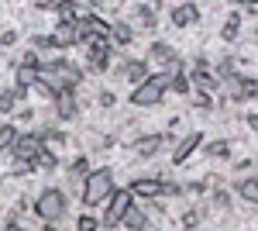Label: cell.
I'll return each mask as SVG.
<instances>
[{"label": "cell", "mask_w": 258, "mask_h": 231, "mask_svg": "<svg viewBox=\"0 0 258 231\" xmlns=\"http://www.w3.org/2000/svg\"><path fill=\"white\" fill-rule=\"evenodd\" d=\"M52 104H55V117H59V121H73V117L80 114V100H76V86H66V90H59Z\"/></svg>", "instance_id": "8"}, {"label": "cell", "mask_w": 258, "mask_h": 231, "mask_svg": "<svg viewBox=\"0 0 258 231\" xmlns=\"http://www.w3.org/2000/svg\"><path fill=\"white\" fill-rule=\"evenodd\" d=\"M189 90H193V79L176 73V76H172V94H189Z\"/></svg>", "instance_id": "33"}, {"label": "cell", "mask_w": 258, "mask_h": 231, "mask_svg": "<svg viewBox=\"0 0 258 231\" xmlns=\"http://www.w3.org/2000/svg\"><path fill=\"white\" fill-rule=\"evenodd\" d=\"M131 204H135V193H131V187L114 190V193H110V200H107V214H110V217H124V214L131 211Z\"/></svg>", "instance_id": "13"}, {"label": "cell", "mask_w": 258, "mask_h": 231, "mask_svg": "<svg viewBox=\"0 0 258 231\" xmlns=\"http://www.w3.org/2000/svg\"><path fill=\"white\" fill-rule=\"evenodd\" d=\"M110 45H103V49H86V69L90 73H103L107 66H110Z\"/></svg>", "instance_id": "16"}, {"label": "cell", "mask_w": 258, "mask_h": 231, "mask_svg": "<svg viewBox=\"0 0 258 231\" xmlns=\"http://www.w3.org/2000/svg\"><path fill=\"white\" fill-rule=\"evenodd\" d=\"M224 97H227V104L234 100V104H241V100H251V97H258V79L248 76V73H231V76L224 79Z\"/></svg>", "instance_id": "3"}, {"label": "cell", "mask_w": 258, "mask_h": 231, "mask_svg": "<svg viewBox=\"0 0 258 231\" xmlns=\"http://www.w3.org/2000/svg\"><path fill=\"white\" fill-rule=\"evenodd\" d=\"M234 69H238V62H234V59L227 56V59H220V62H217V69H214V73H217L220 79H227L231 73H234Z\"/></svg>", "instance_id": "35"}, {"label": "cell", "mask_w": 258, "mask_h": 231, "mask_svg": "<svg viewBox=\"0 0 258 231\" xmlns=\"http://www.w3.org/2000/svg\"><path fill=\"white\" fill-rule=\"evenodd\" d=\"M131 193H135V200L162 197V176H138V179L131 183Z\"/></svg>", "instance_id": "12"}, {"label": "cell", "mask_w": 258, "mask_h": 231, "mask_svg": "<svg viewBox=\"0 0 258 231\" xmlns=\"http://www.w3.org/2000/svg\"><path fill=\"white\" fill-rule=\"evenodd\" d=\"M193 107L203 111V114H207V111H214V97H210V90H200L197 100H193Z\"/></svg>", "instance_id": "31"}, {"label": "cell", "mask_w": 258, "mask_h": 231, "mask_svg": "<svg viewBox=\"0 0 258 231\" xmlns=\"http://www.w3.org/2000/svg\"><path fill=\"white\" fill-rule=\"evenodd\" d=\"M31 162H35V173H38V169H41V173H55V169H59V155L52 152L48 145H45V149H41Z\"/></svg>", "instance_id": "22"}, {"label": "cell", "mask_w": 258, "mask_h": 231, "mask_svg": "<svg viewBox=\"0 0 258 231\" xmlns=\"http://www.w3.org/2000/svg\"><path fill=\"white\" fill-rule=\"evenodd\" d=\"M14 41H18V31H14V28H11V31H4V35H0V45H4V49H11V45H14Z\"/></svg>", "instance_id": "38"}, {"label": "cell", "mask_w": 258, "mask_h": 231, "mask_svg": "<svg viewBox=\"0 0 258 231\" xmlns=\"http://www.w3.org/2000/svg\"><path fill=\"white\" fill-rule=\"evenodd\" d=\"M90 173H93V162H90L86 155H80V159L69 162V183H73V187H83Z\"/></svg>", "instance_id": "19"}, {"label": "cell", "mask_w": 258, "mask_h": 231, "mask_svg": "<svg viewBox=\"0 0 258 231\" xmlns=\"http://www.w3.org/2000/svg\"><path fill=\"white\" fill-rule=\"evenodd\" d=\"M55 14H59V21H80V11H76V0H62Z\"/></svg>", "instance_id": "29"}, {"label": "cell", "mask_w": 258, "mask_h": 231, "mask_svg": "<svg viewBox=\"0 0 258 231\" xmlns=\"http://www.w3.org/2000/svg\"><path fill=\"white\" fill-rule=\"evenodd\" d=\"M152 83H155V86H162V90H165V94H169V90H172V73H169V69H165V73H152Z\"/></svg>", "instance_id": "36"}, {"label": "cell", "mask_w": 258, "mask_h": 231, "mask_svg": "<svg viewBox=\"0 0 258 231\" xmlns=\"http://www.w3.org/2000/svg\"><path fill=\"white\" fill-rule=\"evenodd\" d=\"M110 41H114V45H131V41H135V24L124 21V18L110 21Z\"/></svg>", "instance_id": "17"}, {"label": "cell", "mask_w": 258, "mask_h": 231, "mask_svg": "<svg viewBox=\"0 0 258 231\" xmlns=\"http://www.w3.org/2000/svg\"><path fill=\"white\" fill-rule=\"evenodd\" d=\"M76 228H80V231H97V228H100V217H93V214H83L80 221H76Z\"/></svg>", "instance_id": "37"}, {"label": "cell", "mask_w": 258, "mask_h": 231, "mask_svg": "<svg viewBox=\"0 0 258 231\" xmlns=\"http://www.w3.org/2000/svg\"><path fill=\"white\" fill-rule=\"evenodd\" d=\"M203 155H207V159H227V155H231V142H224V138L207 142V145H203Z\"/></svg>", "instance_id": "26"}, {"label": "cell", "mask_w": 258, "mask_h": 231, "mask_svg": "<svg viewBox=\"0 0 258 231\" xmlns=\"http://www.w3.org/2000/svg\"><path fill=\"white\" fill-rule=\"evenodd\" d=\"M238 197L244 200V204H258V176H244V179H238Z\"/></svg>", "instance_id": "23"}, {"label": "cell", "mask_w": 258, "mask_h": 231, "mask_svg": "<svg viewBox=\"0 0 258 231\" xmlns=\"http://www.w3.org/2000/svg\"><path fill=\"white\" fill-rule=\"evenodd\" d=\"M62 0H38V11H59Z\"/></svg>", "instance_id": "41"}, {"label": "cell", "mask_w": 258, "mask_h": 231, "mask_svg": "<svg viewBox=\"0 0 258 231\" xmlns=\"http://www.w3.org/2000/svg\"><path fill=\"white\" fill-rule=\"evenodd\" d=\"M97 100H100V107H114V104H117V97L110 94V90H103V94H100Z\"/></svg>", "instance_id": "39"}, {"label": "cell", "mask_w": 258, "mask_h": 231, "mask_svg": "<svg viewBox=\"0 0 258 231\" xmlns=\"http://www.w3.org/2000/svg\"><path fill=\"white\" fill-rule=\"evenodd\" d=\"M31 45H35L38 52H62L59 45H55V35H35V38H31Z\"/></svg>", "instance_id": "27"}, {"label": "cell", "mask_w": 258, "mask_h": 231, "mask_svg": "<svg viewBox=\"0 0 258 231\" xmlns=\"http://www.w3.org/2000/svg\"><path fill=\"white\" fill-rule=\"evenodd\" d=\"M117 190V179H114V169H107V166H100L93 173L86 176V183H83V204L86 207H103L107 200H110V193Z\"/></svg>", "instance_id": "2"}, {"label": "cell", "mask_w": 258, "mask_h": 231, "mask_svg": "<svg viewBox=\"0 0 258 231\" xmlns=\"http://www.w3.org/2000/svg\"><path fill=\"white\" fill-rule=\"evenodd\" d=\"M131 24H138V28H145V31H155V28H159V14H155V7L138 4V7H135V21H131Z\"/></svg>", "instance_id": "20"}, {"label": "cell", "mask_w": 258, "mask_h": 231, "mask_svg": "<svg viewBox=\"0 0 258 231\" xmlns=\"http://www.w3.org/2000/svg\"><path fill=\"white\" fill-rule=\"evenodd\" d=\"M238 35H241V14H227L224 18V24H220V38L224 41H238Z\"/></svg>", "instance_id": "24"}, {"label": "cell", "mask_w": 258, "mask_h": 231, "mask_svg": "<svg viewBox=\"0 0 258 231\" xmlns=\"http://www.w3.org/2000/svg\"><path fill=\"white\" fill-rule=\"evenodd\" d=\"M114 73H117L124 83H131V86H138V83H145V79L152 76V73H148V62H145V59H120Z\"/></svg>", "instance_id": "7"}, {"label": "cell", "mask_w": 258, "mask_h": 231, "mask_svg": "<svg viewBox=\"0 0 258 231\" xmlns=\"http://www.w3.org/2000/svg\"><path fill=\"white\" fill-rule=\"evenodd\" d=\"M31 211L41 224H59L62 217H69V193L62 187H45V190L35 197Z\"/></svg>", "instance_id": "1"}, {"label": "cell", "mask_w": 258, "mask_h": 231, "mask_svg": "<svg viewBox=\"0 0 258 231\" xmlns=\"http://www.w3.org/2000/svg\"><path fill=\"white\" fill-rule=\"evenodd\" d=\"M41 79V62H21L18 69H14V83H21V86H35Z\"/></svg>", "instance_id": "15"}, {"label": "cell", "mask_w": 258, "mask_h": 231, "mask_svg": "<svg viewBox=\"0 0 258 231\" xmlns=\"http://www.w3.org/2000/svg\"><path fill=\"white\" fill-rule=\"evenodd\" d=\"M162 100H165V90H162V86H155L152 79H145V83H138V86L131 90V107H138V111L162 107Z\"/></svg>", "instance_id": "4"}, {"label": "cell", "mask_w": 258, "mask_h": 231, "mask_svg": "<svg viewBox=\"0 0 258 231\" xmlns=\"http://www.w3.org/2000/svg\"><path fill=\"white\" fill-rule=\"evenodd\" d=\"M159 4H162V0H152V7H159Z\"/></svg>", "instance_id": "43"}, {"label": "cell", "mask_w": 258, "mask_h": 231, "mask_svg": "<svg viewBox=\"0 0 258 231\" xmlns=\"http://www.w3.org/2000/svg\"><path fill=\"white\" fill-rule=\"evenodd\" d=\"M120 221H124V228H131V231H148V228H152L148 211H145V207H138V204H131V211L124 214Z\"/></svg>", "instance_id": "18"}, {"label": "cell", "mask_w": 258, "mask_h": 231, "mask_svg": "<svg viewBox=\"0 0 258 231\" xmlns=\"http://www.w3.org/2000/svg\"><path fill=\"white\" fill-rule=\"evenodd\" d=\"M182 193H186L182 183H176V179H162V197H182Z\"/></svg>", "instance_id": "34"}, {"label": "cell", "mask_w": 258, "mask_h": 231, "mask_svg": "<svg viewBox=\"0 0 258 231\" xmlns=\"http://www.w3.org/2000/svg\"><path fill=\"white\" fill-rule=\"evenodd\" d=\"M45 149V138L38 135V131H21V138L14 142V149H11V159H35V155Z\"/></svg>", "instance_id": "6"}, {"label": "cell", "mask_w": 258, "mask_h": 231, "mask_svg": "<svg viewBox=\"0 0 258 231\" xmlns=\"http://www.w3.org/2000/svg\"><path fill=\"white\" fill-rule=\"evenodd\" d=\"M231 190H214V197H210V207H217V211H231Z\"/></svg>", "instance_id": "28"}, {"label": "cell", "mask_w": 258, "mask_h": 231, "mask_svg": "<svg viewBox=\"0 0 258 231\" xmlns=\"http://www.w3.org/2000/svg\"><path fill=\"white\" fill-rule=\"evenodd\" d=\"M41 69L45 73H55L62 79V86H80L83 83V69L76 62H69V59H52V62H41Z\"/></svg>", "instance_id": "5"}, {"label": "cell", "mask_w": 258, "mask_h": 231, "mask_svg": "<svg viewBox=\"0 0 258 231\" xmlns=\"http://www.w3.org/2000/svg\"><path fill=\"white\" fill-rule=\"evenodd\" d=\"M14 117H18V121H24V124H28V121H31V117H35V111H31V107H18V111H14Z\"/></svg>", "instance_id": "40"}, {"label": "cell", "mask_w": 258, "mask_h": 231, "mask_svg": "<svg viewBox=\"0 0 258 231\" xmlns=\"http://www.w3.org/2000/svg\"><path fill=\"white\" fill-rule=\"evenodd\" d=\"M148 59L159 62V66H169V62L176 59V49H172L169 41H152V45H148Z\"/></svg>", "instance_id": "21"}, {"label": "cell", "mask_w": 258, "mask_h": 231, "mask_svg": "<svg viewBox=\"0 0 258 231\" xmlns=\"http://www.w3.org/2000/svg\"><path fill=\"white\" fill-rule=\"evenodd\" d=\"M18 107H21V104H18V97L11 94V90H4V94H0V114H14Z\"/></svg>", "instance_id": "30"}, {"label": "cell", "mask_w": 258, "mask_h": 231, "mask_svg": "<svg viewBox=\"0 0 258 231\" xmlns=\"http://www.w3.org/2000/svg\"><path fill=\"white\" fill-rule=\"evenodd\" d=\"M169 21H172V28H193V24H200V7L193 0H182L169 11Z\"/></svg>", "instance_id": "9"}, {"label": "cell", "mask_w": 258, "mask_h": 231, "mask_svg": "<svg viewBox=\"0 0 258 231\" xmlns=\"http://www.w3.org/2000/svg\"><path fill=\"white\" fill-rule=\"evenodd\" d=\"M248 4H258V0H248Z\"/></svg>", "instance_id": "44"}, {"label": "cell", "mask_w": 258, "mask_h": 231, "mask_svg": "<svg viewBox=\"0 0 258 231\" xmlns=\"http://www.w3.org/2000/svg\"><path fill=\"white\" fill-rule=\"evenodd\" d=\"M200 145H203V135H200V131L182 135V138L176 142V149H172V166H186V162H189V155L197 152Z\"/></svg>", "instance_id": "10"}, {"label": "cell", "mask_w": 258, "mask_h": 231, "mask_svg": "<svg viewBox=\"0 0 258 231\" xmlns=\"http://www.w3.org/2000/svg\"><path fill=\"white\" fill-rule=\"evenodd\" d=\"M179 224H182V228H200V224H203V214H200V207H193V211H186Z\"/></svg>", "instance_id": "32"}, {"label": "cell", "mask_w": 258, "mask_h": 231, "mask_svg": "<svg viewBox=\"0 0 258 231\" xmlns=\"http://www.w3.org/2000/svg\"><path fill=\"white\" fill-rule=\"evenodd\" d=\"M55 45L59 49H73V45H83V31L76 21H59L55 24Z\"/></svg>", "instance_id": "11"}, {"label": "cell", "mask_w": 258, "mask_h": 231, "mask_svg": "<svg viewBox=\"0 0 258 231\" xmlns=\"http://www.w3.org/2000/svg\"><path fill=\"white\" fill-rule=\"evenodd\" d=\"M18 138H21V131H18L14 121H11V124H0V152H11Z\"/></svg>", "instance_id": "25"}, {"label": "cell", "mask_w": 258, "mask_h": 231, "mask_svg": "<svg viewBox=\"0 0 258 231\" xmlns=\"http://www.w3.org/2000/svg\"><path fill=\"white\" fill-rule=\"evenodd\" d=\"M162 145H165V135H138L131 149H135V155H138V159H152Z\"/></svg>", "instance_id": "14"}, {"label": "cell", "mask_w": 258, "mask_h": 231, "mask_svg": "<svg viewBox=\"0 0 258 231\" xmlns=\"http://www.w3.org/2000/svg\"><path fill=\"white\" fill-rule=\"evenodd\" d=\"M244 124L251 128V135L258 138V114H244Z\"/></svg>", "instance_id": "42"}]
</instances>
